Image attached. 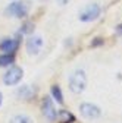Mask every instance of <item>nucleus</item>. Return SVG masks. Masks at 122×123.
<instances>
[{"mask_svg":"<svg viewBox=\"0 0 122 123\" xmlns=\"http://www.w3.org/2000/svg\"><path fill=\"white\" fill-rule=\"evenodd\" d=\"M33 31H34V24L25 22V24L22 25V28H21L19 32H21V34H29V32H33Z\"/></svg>","mask_w":122,"mask_h":123,"instance_id":"14","label":"nucleus"},{"mask_svg":"<svg viewBox=\"0 0 122 123\" xmlns=\"http://www.w3.org/2000/svg\"><path fill=\"white\" fill-rule=\"evenodd\" d=\"M100 44H103V40L102 38H96L93 43H91V47H96V45H100Z\"/></svg>","mask_w":122,"mask_h":123,"instance_id":"15","label":"nucleus"},{"mask_svg":"<svg viewBox=\"0 0 122 123\" xmlns=\"http://www.w3.org/2000/svg\"><path fill=\"white\" fill-rule=\"evenodd\" d=\"M18 95L21 98H25V100H29L33 95H34V89L29 86V85H24L18 89Z\"/></svg>","mask_w":122,"mask_h":123,"instance_id":"9","label":"nucleus"},{"mask_svg":"<svg viewBox=\"0 0 122 123\" xmlns=\"http://www.w3.org/2000/svg\"><path fill=\"white\" fill-rule=\"evenodd\" d=\"M52 95L59 104H63V95H62V91H60L59 85H53L52 86Z\"/></svg>","mask_w":122,"mask_h":123,"instance_id":"11","label":"nucleus"},{"mask_svg":"<svg viewBox=\"0 0 122 123\" xmlns=\"http://www.w3.org/2000/svg\"><path fill=\"white\" fill-rule=\"evenodd\" d=\"M22 75H24V70L18 66H12L5 75H3V82L6 85H16L21 79H22Z\"/></svg>","mask_w":122,"mask_h":123,"instance_id":"4","label":"nucleus"},{"mask_svg":"<svg viewBox=\"0 0 122 123\" xmlns=\"http://www.w3.org/2000/svg\"><path fill=\"white\" fill-rule=\"evenodd\" d=\"M13 60H15L13 59V54H10V53H6L3 56H0V68H5V66L12 65Z\"/></svg>","mask_w":122,"mask_h":123,"instance_id":"12","label":"nucleus"},{"mask_svg":"<svg viewBox=\"0 0 122 123\" xmlns=\"http://www.w3.org/2000/svg\"><path fill=\"white\" fill-rule=\"evenodd\" d=\"M100 6L97 3H93V5H88L85 6L81 12H80V21L82 22H91V21H96L99 16H100Z\"/></svg>","mask_w":122,"mask_h":123,"instance_id":"3","label":"nucleus"},{"mask_svg":"<svg viewBox=\"0 0 122 123\" xmlns=\"http://www.w3.org/2000/svg\"><path fill=\"white\" fill-rule=\"evenodd\" d=\"M29 12V5L27 2H15L6 7V15L13 18H25Z\"/></svg>","mask_w":122,"mask_h":123,"instance_id":"2","label":"nucleus"},{"mask_svg":"<svg viewBox=\"0 0 122 123\" xmlns=\"http://www.w3.org/2000/svg\"><path fill=\"white\" fill-rule=\"evenodd\" d=\"M68 2H69V0H57V3H59L60 6H65V5H68Z\"/></svg>","mask_w":122,"mask_h":123,"instance_id":"16","label":"nucleus"},{"mask_svg":"<svg viewBox=\"0 0 122 123\" xmlns=\"http://www.w3.org/2000/svg\"><path fill=\"white\" fill-rule=\"evenodd\" d=\"M87 86V76L82 69H77L69 76V88L74 94H81Z\"/></svg>","mask_w":122,"mask_h":123,"instance_id":"1","label":"nucleus"},{"mask_svg":"<svg viewBox=\"0 0 122 123\" xmlns=\"http://www.w3.org/2000/svg\"><path fill=\"white\" fill-rule=\"evenodd\" d=\"M19 47V40L18 38H5L2 43H0V50L5 53H10L13 54Z\"/></svg>","mask_w":122,"mask_h":123,"instance_id":"8","label":"nucleus"},{"mask_svg":"<svg viewBox=\"0 0 122 123\" xmlns=\"http://www.w3.org/2000/svg\"><path fill=\"white\" fill-rule=\"evenodd\" d=\"M2 101H3V95H2V92H0V104H2Z\"/></svg>","mask_w":122,"mask_h":123,"instance_id":"17","label":"nucleus"},{"mask_svg":"<svg viewBox=\"0 0 122 123\" xmlns=\"http://www.w3.org/2000/svg\"><path fill=\"white\" fill-rule=\"evenodd\" d=\"M80 111H81V114H82L84 117H87V119H97V117H100V114H102V110L99 109L97 105L91 104V103H82V104L80 105Z\"/></svg>","mask_w":122,"mask_h":123,"instance_id":"5","label":"nucleus"},{"mask_svg":"<svg viewBox=\"0 0 122 123\" xmlns=\"http://www.w3.org/2000/svg\"><path fill=\"white\" fill-rule=\"evenodd\" d=\"M10 123H33V120L29 119L28 116H25V114H18V116L12 117Z\"/></svg>","mask_w":122,"mask_h":123,"instance_id":"13","label":"nucleus"},{"mask_svg":"<svg viewBox=\"0 0 122 123\" xmlns=\"http://www.w3.org/2000/svg\"><path fill=\"white\" fill-rule=\"evenodd\" d=\"M41 110H43V114H44V117L47 119V120H50V122H54V120H56L57 113H56V110H54V105H53V101H52L50 97H44Z\"/></svg>","mask_w":122,"mask_h":123,"instance_id":"7","label":"nucleus"},{"mask_svg":"<svg viewBox=\"0 0 122 123\" xmlns=\"http://www.w3.org/2000/svg\"><path fill=\"white\" fill-rule=\"evenodd\" d=\"M57 116H59V122H60V123H74V122H75L74 114H71V113L66 111V110H60Z\"/></svg>","mask_w":122,"mask_h":123,"instance_id":"10","label":"nucleus"},{"mask_svg":"<svg viewBox=\"0 0 122 123\" xmlns=\"http://www.w3.org/2000/svg\"><path fill=\"white\" fill-rule=\"evenodd\" d=\"M43 44H44V41H43V38L40 35H34L31 38H28V41H27V51H28V54L37 56L41 51V49H43Z\"/></svg>","mask_w":122,"mask_h":123,"instance_id":"6","label":"nucleus"}]
</instances>
